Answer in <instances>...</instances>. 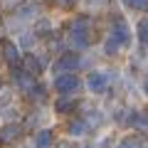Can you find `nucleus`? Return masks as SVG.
I'll list each match as a JSON object with an SVG mask.
<instances>
[{"label": "nucleus", "instance_id": "obj_1", "mask_svg": "<svg viewBox=\"0 0 148 148\" xmlns=\"http://www.w3.org/2000/svg\"><path fill=\"white\" fill-rule=\"evenodd\" d=\"M79 77H77V74H57V77H54V91H59V94L62 96H69L72 94V91H77L79 89Z\"/></svg>", "mask_w": 148, "mask_h": 148}, {"label": "nucleus", "instance_id": "obj_2", "mask_svg": "<svg viewBox=\"0 0 148 148\" xmlns=\"http://www.w3.org/2000/svg\"><path fill=\"white\" fill-rule=\"evenodd\" d=\"M79 54L77 52H67V54H62V57L54 62V72H59V74H72L74 69L79 67Z\"/></svg>", "mask_w": 148, "mask_h": 148}, {"label": "nucleus", "instance_id": "obj_3", "mask_svg": "<svg viewBox=\"0 0 148 148\" xmlns=\"http://www.w3.org/2000/svg\"><path fill=\"white\" fill-rule=\"evenodd\" d=\"M72 40H74L77 47H86V45H89V20L79 17V20L74 22V27H72Z\"/></svg>", "mask_w": 148, "mask_h": 148}, {"label": "nucleus", "instance_id": "obj_4", "mask_svg": "<svg viewBox=\"0 0 148 148\" xmlns=\"http://www.w3.org/2000/svg\"><path fill=\"white\" fill-rule=\"evenodd\" d=\"M111 37L116 40L121 47H126L128 42H131V30H128V22L123 20V17H116L114 20V27H111Z\"/></svg>", "mask_w": 148, "mask_h": 148}, {"label": "nucleus", "instance_id": "obj_5", "mask_svg": "<svg viewBox=\"0 0 148 148\" xmlns=\"http://www.w3.org/2000/svg\"><path fill=\"white\" fill-rule=\"evenodd\" d=\"M86 86H89V91H94V94H104L106 86H109V77H106L104 72H91L89 77H86Z\"/></svg>", "mask_w": 148, "mask_h": 148}, {"label": "nucleus", "instance_id": "obj_6", "mask_svg": "<svg viewBox=\"0 0 148 148\" xmlns=\"http://www.w3.org/2000/svg\"><path fill=\"white\" fill-rule=\"evenodd\" d=\"M22 138V126L20 123H8V126H3V131H0V141L3 143H15Z\"/></svg>", "mask_w": 148, "mask_h": 148}, {"label": "nucleus", "instance_id": "obj_7", "mask_svg": "<svg viewBox=\"0 0 148 148\" xmlns=\"http://www.w3.org/2000/svg\"><path fill=\"white\" fill-rule=\"evenodd\" d=\"M22 69H25L27 74H32V77H37V74H42V62H40L35 54L27 52L25 57H22Z\"/></svg>", "mask_w": 148, "mask_h": 148}, {"label": "nucleus", "instance_id": "obj_8", "mask_svg": "<svg viewBox=\"0 0 148 148\" xmlns=\"http://www.w3.org/2000/svg\"><path fill=\"white\" fill-rule=\"evenodd\" d=\"M12 77H15L17 86H20V89H25V91H30L32 86H35V77H32V74H27L25 69H17V67H15V72H12Z\"/></svg>", "mask_w": 148, "mask_h": 148}, {"label": "nucleus", "instance_id": "obj_9", "mask_svg": "<svg viewBox=\"0 0 148 148\" xmlns=\"http://www.w3.org/2000/svg\"><path fill=\"white\" fill-rule=\"evenodd\" d=\"M54 143V133L49 128H42V131H37L35 136V148H52Z\"/></svg>", "mask_w": 148, "mask_h": 148}, {"label": "nucleus", "instance_id": "obj_10", "mask_svg": "<svg viewBox=\"0 0 148 148\" xmlns=\"http://www.w3.org/2000/svg\"><path fill=\"white\" fill-rule=\"evenodd\" d=\"M3 57H5V62L10 64V67H17V62H20L17 47H15L12 42H5V45H3Z\"/></svg>", "mask_w": 148, "mask_h": 148}, {"label": "nucleus", "instance_id": "obj_11", "mask_svg": "<svg viewBox=\"0 0 148 148\" xmlns=\"http://www.w3.org/2000/svg\"><path fill=\"white\" fill-rule=\"evenodd\" d=\"M72 109H77V101L69 99V96H62V99L54 104V111H57V114H69Z\"/></svg>", "mask_w": 148, "mask_h": 148}, {"label": "nucleus", "instance_id": "obj_12", "mask_svg": "<svg viewBox=\"0 0 148 148\" xmlns=\"http://www.w3.org/2000/svg\"><path fill=\"white\" fill-rule=\"evenodd\" d=\"M86 131H89L86 121H72L69 123V133H72V136H84Z\"/></svg>", "mask_w": 148, "mask_h": 148}, {"label": "nucleus", "instance_id": "obj_13", "mask_svg": "<svg viewBox=\"0 0 148 148\" xmlns=\"http://www.w3.org/2000/svg\"><path fill=\"white\" fill-rule=\"evenodd\" d=\"M30 99H35V101H42V99H47V89H45L42 84H35L30 89Z\"/></svg>", "mask_w": 148, "mask_h": 148}, {"label": "nucleus", "instance_id": "obj_14", "mask_svg": "<svg viewBox=\"0 0 148 148\" xmlns=\"http://www.w3.org/2000/svg\"><path fill=\"white\" fill-rule=\"evenodd\" d=\"M138 40H141L143 45H148V17H143V20L138 22Z\"/></svg>", "mask_w": 148, "mask_h": 148}, {"label": "nucleus", "instance_id": "obj_15", "mask_svg": "<svg viewBox=\"0 0 148 148\" xmlns=\"http://www.w3.org/2000/svg\"><path fill=\"white\" fill-rule=\"evenodd\" d=\"M128 8H133V10H146L148 8V0H123Z\"/></svg>", "mask_w": 148, "mask_h": 148}, {"label": "nucleus", "instance_id": "obj_16", "mask_svg": "<svg viewBox=\"0 0 148 148\" xmlns=\"http://www.w3.org/2000/svg\"><path fill=\"white\" fill-rule=\"evenodd\" d=\"M119 47H121V45H119L114 37H109V40H106V47H104V49H106V54H116V52H119Z\"/></svg>", "mask_w": 148, "mask_h": 148}, {"label": "nucleus", "instance_id": "obj_17", "mask_svg": "<svg viewBox=\"0 0 148 148\" xmlns=\"http://www.w3.org/2000/svg\"><path fill=\"white\" fill-rule=\"evenodd\" d=\"M119 148H141V143L133 141V138H126V141H121V146Z\"/></svg>", "mask_w": 148, "mask_h": 148}, {"label": "nucleus", "instance_id": "obj_18", "mask_svg": "<svg viewBox=\"0 0 148 148\" xmlns=\"http://www.w3.org/2000/svg\"><path fill=\"white\" fill-rule=\"evenodd\" d=\"M77 0H54V5H59V8H72Z\"/></svg>", "mask_w": 148, "mask_h": 148}, {"label": "nucleus", "instance_id": "obj_19", "mask_svg": "<svg viewBox=\"0 0 148 148\" xmlns=\"http://www.w3.org/2000/svg\"><path fill=\"white\" fill-rule=\"evenodd\" d=\"M143 89H146V94H148V79H146V82H143Z\"/></svg>", "mask_w": 148, "mask_h": 148}, {"label": "nucleus", "instance_id": "obj_20", "mask_svg": "<svg viewBox=\"0 0 148 148\" xmlns=\"http://www.w3.org/2000/svg\"><path fill=\"white\" fill-rule=\"evenodd\" d=\"M0 86H3V82H0Z\"/></svg>", "mask_w": 148, "mask_h": 148}]
</instances>
